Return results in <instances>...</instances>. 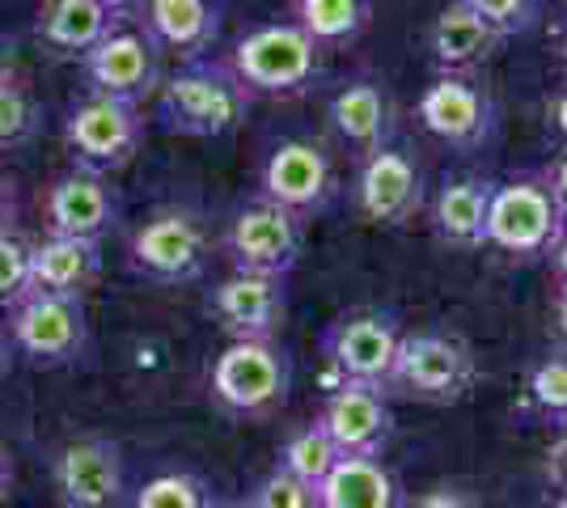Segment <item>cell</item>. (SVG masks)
<instances>
[{
	"label": "cell",
	"mask_w": 567,
	"mask_h": 508,
	"mask_svg": "<svg viewBox=\"0 0 567 508\" xmlns=\"http://www.w3.org/2000/svg\"><path fill=\"white\" fill-rule=\"evenodd\" d=\"M327 120L355 157L394 145V102L378 76H352L348 85H339L327 102Z\"/></svg>",
	"instance_id": "18"
},
{
	"label": "cell",
	"mask_w": 567,
	"mask_h": 508,
	"mask_svg": "<svg viewBox=\"0 0 567 508\" xmlns=\"http://www.w3.org/2000/svg\"><path fill=\"white\" fill-rule=\"evenodd\" d=\"M529 403L559 433L567 428V348L550 352L529 369Z\"/></svg>",
	"instance_id": "29"
},
{
	"label": "cell",
	"mask_w": 567,
	"mask_h": 508,
	"mask_svg": "<svg viewBox=\"0 0 567 508\" xmlns=\"http://www.w3.org/2000/svg\"><path fill=\"white\" fill-rule=\"evenodd\" d=\"M144 141L141 102L90 94L81 97L64 120V145L72 153V166L111 178L127 166Z\"/></svg>",
	"instance_id": "6"
},
{
	"label": "cell",
	"mask_w": 567,
	"mask_h": 508,
	"mask_svg": "<svg viewBox=\"0 0 567 508\" xmlns=\"http://www.w3.org/2000/svg\"><path fill=\"white\" fill-rule=\"evenodd\" d=\"M555 267H559V280H564V289H567V234H564V242H559V250H555Z\"/></svg>",
	"instance_id": "41"
},
{
	"label": "cell",
	"mask_w": 567,
	"mask_h": 508,
	"mask_svg": "<svg viewBox=\"0 0 567 508\" xmlns=\"http://www.w3.org/2000/svg\"><path fill=\"white\" fill-rule=\"evenodd\" d=\"M115 18L106 9H97L94 0H39V18H34V34L48 48L64 51V55H85L97 48L111 30Z\"/></svg>",
	"instance_id": "25"
},
{
	"label": "cell",
	"mask_w": 567,
	"mask_h": 508,
	"mask_svg": "<svg viewBox=\"0 0 567 508\" xmlns=\"http://www.w3.org/2000/svg\"><path fill=\"white\" fill-rule=\"evenodd\" d=\"M550 123H555V132L564 136V145H567V90L550 102Z\"/></svg>",
	"instance_id": "38"
},
{
	"label": "cell",
	"mask_w": 567,
	"mask_h": 508,
	"mask_svg": "<svg viewBox=\"0 0 567 508\" xmlns=\"http://www.w3.org/2000/svg\"><path fill=\"white\" fill-rule=\"evenodd\" d=\"M9 364H13V343H9V335L0 331V382L9 377Z\"/></svg>",
	"instance_id": "40"
},
{
	"label": "cell",
	"mask_w": 567,
	"mask_h": 508,
	"mask_svg": "<svg viewBox=\"0 0 567 508\" xmlns=\"http://www.w3.org/2000/svg\"><path fill=\"white\" fill-rule=\"evenodd\" d=\"M567 234V204L550 191L543 174H517L496 183L487 212V246L513 259H546Z\"/></svg>",
	"instance_id": "3"
},
{
	"label": "cell",
	"mask_w": 567,
	"mask_h": 508,
	"mask_svg": "<svg viewBox=\"0 0 567 508\" xmlns=\"http://www.w3.org/2000/svg\"><path fill=\"white\" fill-rule=\"evenodd\" d=\"M9 220H13V199H9L4 183H0V234H9Z\"/></svg>",
	"instance_id": "39"
},
{
	"label": "cell",
	"mask_w": 567,
	"mask_h": 508,
	"mask_svg": "<svg viewBox=\"0 0 567 508\" xmlns=\"http://www.w3.org/2000/svg\"><path fill=\"white\" fill-rule=\"evenodd\" d=\"M564 60H567V30H564Z\"/></svg>",
	"instance_id": "46"
},
{
	"label": "cell",
	"mask_w": 567,
	"mask_h": 508,
	"mask_svg": "<svg viewBox=\"0 0 567 508\" xmlns=\"http://www.w3.org/2000/svg\"><path fill=\"white\" fill-rule=\"evenodd\" d=\"M208 508H234V505H208Z\"/></svg>",
	"instance_id": "47"
},
{
	"label": "cell",
	"mask_w": 567,
	"mask_h": 508,
	"mask_svg": "<svg viewBox=\"0 0 567 508\" xmlns=\"http://www.w3.org/2000/svg\"><path fill=\"white\" fill-rule=\"evenodd\" d=\"M355 208L360 217L399 229L424 208V169L415 162V153L402 145H385L369 157H360L355 174Z\"/></svg>",
	"instance_id": "13"
},
{
	"label": "cell",
	"mask_w": 567,
	"mask_h": 508,
	"mask_svg": "<svg viewBox=\"0 0 567 508\" xmlns=\"http://www.w3.org/2000/svg\"><path fill=\"white\" fill-rule=\"evenodd\" d=\"M81 64L94 94L123 97V102H141L162 85V51L153 48L144 30H132V25H115L97 48L81 55Z\"/></svg>",
	"instance_id": "16"
},
{
	"label": "cell",
	"mask_w": 567,
	"mask_h": 508,
	"mask_svg": "<svg viewBox=\"0 0 567 508\" xmlns=\"http://www.w3.org/2000/svg\"><path fill=\"white\" fill-rule=\"evenodd\" d=\"M225 64L250 97H297L322 76V48L297 22H262L237 39Z\"/></svg>",
	"instance_id": "2"
},
{
	"label": "cell",
	"mask_w": 567,
	"mask_h": 508,
	"mask_svg": "<svg viewBox=\"0 0 567 508\" xmlns=\"http://www.w3.org/2000/svg\"><path fill=\"white\" fill-rule=\"evenodd\" d=\"M543 178L550 183V191H555L567 204V145L559 148V157H555V162L543 169Z\"/></svg>",
	"instance_id": "36"
},
{
	"label": "cell",
	"mask_w": 567,
	"mask_h": 508,
	"mask_svg": "<svg viewBox=\"0 0 567 508\" xmlns=\"http://www.w3.org/2000/svg\"><path fill=\"white\" fill-rule=\"evenodd\" d=\"M504 43L492 25L483 22L478 13H471L462 0H450L436 22H432V34H427V48H432V60L441 73H457V76H474V69H483L496 48Z\"/></svg>",
	"instance_id": "21"
},
{
	"label": "cell",
	"mask_w": 567,
	"mask_h": 508,
	"mask_svg": "<svg viewBox=\"0 0 567 508\" xmlns=\"http://www.w3.org/2000/svg\"><path fill=\"white\" fill-rule=\"evenodd\" d=\"M141 30L153 39L157 51H178L190 60H204V51L220 34L225 0H144L141 4Z\"/></svg>",
	"instance_id": "20"
},
{
	"label": "cell",
	"mask_w": 567,
	"mask_h": 508,
	"mask_svg": "<svg viewBox=\"0 0 567 508\" xmlns=\"http://www.w3.org/2000/svg\"><path fill=\"white\" fill-rule=\"evenodd\" d=\"M415 115L424 123V132H432L441 145L462 148V153L487 148L499 136V102L474 76L441 73L420 94Z\"/></svg>",
	"instance_id": "10"
},
{
	"label": "cell",
	"mask_w": 567,
	"mask_h": 508,
	"mask_svg": "<svg viewBox=\"0 0 567 508\" xmlns=\"http://www.w3.org/2000/svg\"><path fill=\"white\" fill-rule=\"evenodd\" d=\"M301 246H306L301 220L284 212L280 204L262 199V195L241 204L229 217V229H225V255H229L234 271L288 280L301 263Z\"/></svg>",
	"instance_id": "11"
},
{
	"label": "cell",
	"mask_w": 567,
	"mask_h": 508,
	"mask_svg": "<svg viewBox=\"0 0 567 508\" xmlns=\"http://www.w3.org/2000/svg\"><path fill=\"white\" fill-rule=\"evenodd\" d=\"M30 292V246L13 234H0V310H13Z\"/></svg>",
	"instance_id": "33"
},
{
	"label": "cell",
	"mask_w": 567,
	"mask_h": 508,
	"mask_svg": "<svg viewBox=\"0 0 567 508\" xmlns=\"http://www.w3.org/2000/svg\"><path fill=\"white\" fill-rule=\"evenodd\" d=\"M123 217V199L111 187V178L90 174V169H64L48 187L43 199V220L48 238H90L102 242Z\"/></svg>",
	"instance_id": "14"
},
{
	"label": "cell",
	"mask_w": 567,
	"mask_h": 508,
	"mask_svg": "<svg viewBox=\"0 0 567 508\" xmlns=\"http://www.w3.org/2000/svg\"><path fill=\"white\" fill-rule=\"evenodd\" d=\"M492 178L478 174H462L450 178L436 199H432V234L441 242L457 246V250H478L487 246V212H492Z\"/></svg>",
	"instance_id": "22"
},
{
	"label": "cell",
	"mask_w": 567,
	"mask_h": 508,
	"mask_svg": "<svg viewBox=\"0 0 567 508\" xmlns=\"http://www.w3.org/2000/svg\"><path fill=\"white\" fill-rule=\"evenodd\" d=\"M402 318L381 305H364L352 314L334 318L322 335V352L339 382H369V386H385L390 369L399 356L402 343Z\"/></svg>",
	"instance_id": "12"
},
{
	"label": "cell",
	"mask_w": 567,
	"mask_h": 508,
	"mask_svg": "<svg viewBox=\"0 0 567 508\" xmlns=\"http://www.w3.org/2000/svg\"><path fill=\"white\" fill-rule=\"evenodd\" d=\"M259 187L262 199L280 204L284 212H292L297 220L322 217L339 191L334 157L327 153V145H318L309 136H284L262 157Z\"/></svg>",
	"instance_id": "7"
},
{
	"label": "cell",
	"mask_w": 567,
	"mask_h": 508,
	"mask_svg": "<svg viewBox=\"0 0 567 508\" xmlns=\"http://www.w3.org/2000/svg\"><path fill=\"white\" fill-rule=\"evenodd\" d=\"M102 276V242L90 238H48L30 246V292L85 297Z\"/></svg>",
	"instance_id": "23"
},
{
	"label": "cell",
	"mask_w": 567,
	"mask_h": 508,
	"mask_svg": "<svg viewBox=\"0 0 567 508\" xmlns=\"http://www.w3.org/2000/svg\"><path fill=\"white\" fill-rule=\"evenodd\" d=\"M208 491L195 475H183V470H169V475H157L136 491V508H208Z\"/></svg>",
	"instance_id": "31"
},
{
	"label": "cell",
	"mask_w": 567,
	"mask_h": 508,
	"mask_svg": "<svg viewBox=\"0 0 567 508\" xmlns=\"http://www.w3.org/2000/svg\"><path fill=\"white\" fill-rule=\"evenodd\" d=\"M339 458L343 454H339V445L327 436V428L322 424H309V428L288 436V445L280 449V470L297 475L309 487H322V479L339 466Z\"/></svg>",
	"instance_id": "27"
},
{
	"label": "cell",
	"mask_w": 567,
	"mask_h": 508,
	"mask_svg": "<svg viewBox=\"0 0 567 508\" xmlns=\"http://www.w3.org/2000/svg\"><path fill=\"white\" fill-rule=\"evenodd\" d=\"M546 475H550V484L559 487V496H567V428L546 449Z\"/></svg>",
	"instance_id": "35"
},
{
	"label": "cell",
	"mask_w": 567,
	"mask_h": 508,
	"mask_svg": "<svg viewBox=\"0 0 567 508\" xmlns=\"http://www.w3.org/2000/svg\"><path fill=\"white\" fill-rule=\"evenodd\" d=\"M55 487L69 508H111L123 491V454L115 440H72L55 458Z\"/></svg>",
	"instance_id": "19"
},
{
	"label": "cell",
	"mask_w": 567,
	"mask_h": 508,
	"mask_svg": "<svg viewBox=\"0 0 567 508\" xmlns=\"http://www.w3.org/2000/svg\"><path fill=\"white\" fill-rule=\"evenodd\" d=\"M208 314L234 339H276L288 318V280L234 271L208 292Z\"/></svg>",
	"instance_id": "17"
},
{
	"label": "cell",
	"mask_w": 567,
	"mask_h": 508,
	"mask_svg": "<svg viewBox=\"0 0 567 508\" xmlns=\"http://www.w3.org/2000/svg\"><path fill=\"white\" fill-rule=\"evenodd\" d=\"M462 4L478 13L499 39H525L546 18V0H462Z\"/></svg>",
	"instance_id": "30"
},
{
	"label": "cell",
	"mask_w": 567,
	"mask_h": 508,
	"mask_svg": "<svg viewBox=\"0 0 567 508\" xmlns=\"http://www.w3.org/2000/svg\"><path fill=\"white\" fill-rule=\"evenodd\" d=\"M9 479H13V470H9V458L0 454V500H4V491H9Z\"/></svg>",
	"instance_id": "43"
},
{
	"label": "cell",
	"mask_w": 567,
	"mask_h": 508,
	"mask_svg": "<svg viewBox=\"0 0 567 508\" xmlns=\"http://www.w3.org/2000/svg\"><path fill=\"white\" fill-rule=\"evenodd\" d=\"M208 255H213L208 225L199 212H187V208H166V212L148 217L132 234V246H127L132 271H141L157 284L199 280L204 267H208Z\"/></svg>",
	"instance_id": "9"
},
{
	"label": "cell",
	"mask_w": 567,
	"mask_h": 508,
	"mask_svg": "<svg viewBox=\"0 0 567 508\" xmlns=\"http://www.w3.org/2000/svg\"><path fill=\"white\" fill-rule=\"evenodd\" d=\"M322 508H406L399 475L381 458H339L318 487Z\"/></svg>",
	"instance_id": "24"
},
{
	"label": "cell",
	"mask_w": 567,
	"mask_h": 508,
	"mask_svg": "<svg viewBox=\"0 0 567 508\" xmlns=\"http://www.w3.org/2000/svg\"><path fill=\"white\" fill-rule=\"evenodd\" d=\"M369 13H373L369 0H297L292 22L301 25L322 51H339L364 34Z\"/></svg>",
	"instance_id": "26"
},
{
	"label": "cell",
	"mask_w": 567,
	"mask_h": 508,
	"mask_svg": "<svg viewBox=\"0 0 567 508\" xmlns=\"http://www.w3.org/2000/svg\"><path fill=\"white\" fill-rule=\"evenodd\" d=\"M94 4H97V9H106V13H111L118 25H123L127 18H136V13H141L144 0H94Z\"/></svg>",
	"instance_id": "37"
},
{
	"label": "cell",
	"mask_w": 567,
	"mask_h": 508,
	"mask_svg": "<svg viewBox=\"0 0 567 508\" xmlns=\"http://www.w3.org/2000/svg\"><path fill=\"white\" fill-rule=\"evenodd\" d=\"M292 356L276 339H234L213 364V394L237 415H271L288 403Z\"/></svg>",
	"instance_id": "5"
},
{
	"label": "cell",
	"mask_w": 567,
	"mask_h": 508,
	"mask_svg": "<svg viewBox=\"0 0 567 508\" xmlns=\"http://www.w3.org/2000/svg\"><path fill=\"white\" fill-rule=\"evenodd\" d=\"M246 508H322L318 505V487L301 484L297 475L288 470H271L255 491H250V505Z\"/></svg>",
	"instance_id": "32"
},
{
	"label": "cell",
	"mask_w": 567,
	"mask_h": 508,
	"mask_svg": "<svg viewBox=\"0 0 567 508\" xmlns=\"http://www.w3.org/2000/svg\"><path fill=\"white\" fill-rule=\"evenodd\" d=\"M406 508H478V496L466 491V487H432L424 496H415Z\"/></svg>",
	"instance_id": "34"
},
{
	"label": "cell",
	"mask_w": 567,
	"mask_h": 508,
	"mask_svg": "<svg viewBox=\"0 0 567 508\" xmlns=\"http://www.w3.org/2000/svg\"><path fill=\"white\" fill-rule=\"evenodd\" d=\"M550 508H567V496H559V500H555Z\"/></svg>",
	"instance_id": "45"
},
{
	"label": "cell",
	"mask_w": 567,
	"mask_h": 508,
	"mask_svg": "<svg viewBox=\"0 0 567 508\" xmlns=\"http://www.w3.org/2000/svg\"><path fill=\"white\" fill-rule=\"evenodd\" d=\"M474 386H478L474 352L457 335H445V331H411V335H402L390 382H385V390H399L406 398L436 403V407L462 403Z\"/></svg>",
	"instance_id": "4"
},
{
	"label": "cell",
	"mask_w": 567,
	"mask_h": 508,
	"mask_svg": "<svg viewBox=\"0 0 567 508\" xmlns=\"http://www.w3.org/2000/svg\"><path fill=\"white\" fill-rule=\"evenodd\" d=\"M555 318H559V331L567 335V289L559 292V301H555Z\"/></svg>",
	"instance_id": "42"
},
{
	"label": "cell",
	"mask_w": 567,
	"mask_h": 508,
	"mask_svg": "<svg viewBox=\"0 0 567 508\" xmlns=\"http://www.w3.org/2000/svg\"><path fill=\"white\" fill-rule=\"evenodd\" d=\"M343 458H381L385 445L394 440V412H390V390L369 382H339L318 415Z\"/></svg>",
	"instance_id": "15"
},
{
	"label": "cell",
	"mask_w": 567,
	"mask_h": 508,
	"mask_svg": "<svg viewBox=\"0 0 567 508\" xmlns=\"http://www.w3.org/2000/svg\"><path fill=\"white\" fill-rule=\"evenodd\" d=\"M39 132V102L22 76L0 73V148H18Z\"/></svg>",
	"instance_id": "28"
},
{
	"label": "cell",
	"mask_w": 567,
	"mask_h": 508,
	"mask_svg": "<svg viewBox=\"0 0 567 508\" xmlns=\"http://www.w3.org/2000/svg\"><path fill=\"white\" fill-rule=\"evenodd\" d=\"M0 73H9V34L0 30Z\"/></svg>",
	"instance_id": "44"
},
{
	"label": "cell",
	"mask_w": 567,
	"mask_h": 508,
	"mask_svg": "<svg viewBox=\"0 0 567 508\" xmlns=\"http://www.w3.org/2000/svg\"><path fill=\"white\" fill-rule=\"evenodd\" d=\"M9 339L13 348L43 369L76 364L90 348V314L85 297H51L25 292L9 310Z\"/></svg>",
	"instance_id": "8"
},
{
	"label": "cell",
	"mask_w": 567,
	"mask_h": 508,
	"mask_svg": "<svg viewBox=\"0 0 567 508\" xmlns=\"http://www.w3.org/2000/svg\"><path fill=\"white\" fill-rule=\"evenodd\" d=\"M250 94L237 73L220 60H190L157 85V120L169 136L220 141L241 127Z\"/></svg>",
	"instance_id": "1"
}]
</instances>
